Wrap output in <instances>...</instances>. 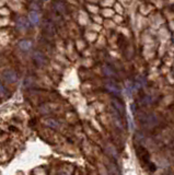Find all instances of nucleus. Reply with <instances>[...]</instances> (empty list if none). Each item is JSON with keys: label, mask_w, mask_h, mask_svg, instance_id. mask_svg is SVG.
<instances>
[{"label": "nucleus", "mask_w": 174, "mask_h": 175, "mask_svg": "<svg viewBox=\"0 0 174 175\" xmlns=\"http://www.w3.org/2000/svg\"><path fill=\"white\" fill-rule=\"evenodd\" d=\"M2 79H3L4 81H7L8 83H14L15 81L18 80L17 72L11 69L4 70V71L2 72Z\"/></svg>", "instance_id": "obj_1"}, {"label": "nucleus", "mask_w": 174, "mask_h": 175, "mask_svg": "<svg viewBox=\"0 0 174 175\" xmlns=\"http://www.w3.org/2000/svg\"><path fill=\"white\" fill-rule=\"evenodd\" d=\"M33 60H34V63L36 64L37 66H41V67L44 65H46V63H47L45 55H44L42 52H39V50L33 53Z\"/></svg>", "instance_id": "obj_2"}, {"label": "nucleus", "mask_w": 174, "mask_h": 175, "mask_svg": "<svg viewBox=\"0 0 174 175\" xmlns=\"http://www.w3.org/2000/svg\"><path fill=\"white\" fill-rule=\"evenodd\" d=\"M105 88L106 90L108 91V92H111L112 94L114 95H120V88L119 85H117V83H115L114 81H108V82L105 83Z\"/></svg>", "instance_id": "obj_3"}, {"label": "nucleus", "mask_w": 174, "mask_h": 175, "mask_svg": "<svg viewBox=\"0 0 174 175\" xmlns=\"http://www.w3.org/2000/svg\"><path fill=\"white\" fill-rule=\"evenodd\" d=\"M29 23H30L29 19H26V18H24V17H21V18H19V19L17 20V23H15V25H17L18 30L26 31L29 28Z\"/></svg>", "instance_id": "obj_4"}, {"label": "nucleus", "mask_w": 174, "mask_h": 175, "mask_svg": "<svg viewBox=\"0 0 174 175\" xmlns=\"http://www.w3.org/2000/svg\"><path fill=\"white\" fill-rule=\"evenodd\" d=\"M136 152H137L138 158L141 161H144V162H146V161L148 162L149 161V153L144 147H138L137 149H136Z\"/></svg>", "instance_id": "obj_5"}, {"label": "nucleus", "mask_w": 174, "mask_h": 175, "mask_svg": "<svg viewBox=\"0 0 174 175\" xmlns=\"http://www.w3.org/2000/svg\"><path fill=\"white\" fill-rule=\"evenodd\" d=\"M19 48L21 50H23V52H29V50L32 48V42L29 41V39H23V41H21L19 43Z\"/></svg>", "instance_id": "obj_6"}, {"label": "nucleus", "mask_w": 174, "mask_h": 175, "mask_svg": "<svg viewBox=\"0 0 174 175\" xmlns=\"http://www.w3.org/2000/svg\"><path fill=\"white\" fill-rule=\"evenodd\" d=\"M28 19L33 25H36V24H39V22H40V15H39V13L35 12V11H31V12L29 13Z\"/></svg>", "instance_id": "obj_7"}, {"label": "nucleus", "mask_w": 174, "mask_h": 175, "mask_svg": "<svg viewBox=\"0 0 174 175\" xmlns=\"http://www.w3.org/2000/svg\"><path fill=\"white\" fill-rule=\"evenodd\" d=\"M112 104H113V107L115 108V111L118 113V114H122V113H124V105H123L122 103H120L119 101H117V100H113L112 101Z\"/></svg>", "instance_id": "obj_8"}, {"label": "nucleus", "mask_w": 174, "mask_h": 175, "mask_svg": "<svg viewBox=\"0 0 174 175\" xmlns=\"http://www.w3.org/2000/svg\"><path fill=\"white\" fill-rule=\"evenodd\" d=\"M103 72H104V75L108 77H115L116 76L114 69H113L112 67H110V66H106V65L103 67Z\"/></svg>", "instance_id": "obj_9"}, {"label": "nucleus", "mask_w": 174, "mask_h": 175, "mask_svg": "<svg viewBox=\"0 0 174 175\" xmlns=\"http://www.w3.org/2000/svg\"><path fill=\"white\" fill-rule=\"evenodd\" d=\"M46 124H47L48 126H50L52 128H58V126H59V124H58L57 121H55V119H48V121H46Z\"/></svg>", "instance_id": "obj_10"}, {"label": "nucleus", "mask_w": 174, "mask_h": 175, "mask_svg": "<svg viewBox=\"0 0 174 175\" xmlns=\"http://www.w3.org/2000/svg\"><path fill=\"white\" fill-rule=\"evenodd\" d=\"M7 93V91H6V89H4L3 85L0 83V95H2V94H6Z\"/></svg>", "instance_id": "obj_11"}, {"label": "nucleus", "mask_w": 174, "mask_h": 175, "mask_svg": "<svg viewBox=\"0 0 174 175\" xmlns=\"http://www.w3.org/2000/svg\"><path fill=\"white\" fill-rule=\"evenodd\" d=\"M172 175H174V174H172Z\"/></svg>", "instance_id": "obj_12"}]
</instances>
